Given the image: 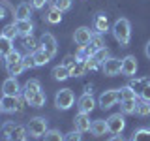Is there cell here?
<instances>
[{
    "label": "cell",
    "mask_w": 150,
    "mask_h": 141,
    "mask_svg": "<svg viewBox=\"0 0 150 141\" xmlns=\"http://www.w3.org/2000/svg\"><path fill=\"white\" fill-rule=\"evenodd\" d=\"M0 113H4V111H2V102H0Z\"/></svg>",
    "instance_id": "cell-47"
},
{
    "label": "cell",
    "mask_w": 150,
    "mask_h": 141,
    "mask_svg": "<svg viewBox=\"0 0 150 141\" xmlns=\"http://www.w3.org/2000/svg\"><path fill=\"white\" fill-rule=\"evenodd\" d=\"M38 90H41L40 81H38V79H28L25 83V90L23 92H38Z\"/></svg>",
    "instance_id": "cell-35"
},
{
    "label": "cell",
    "mask_w": 150,
    "mask_h": 141,
    "mask_svg": "<svg viewBox=\"0 0 150 141\" xmlns=\"http://www.w3.org/2000/svg\"><path fill=\"white\" fill-rule=\"evenodd\" d=\"M109 56H111V55H109V49H107V47H103V49L96 51V53L92 55V58H94V60H98V62L103 66V62H105V60L109 58Z\"/></svg>",
    "instance_id": "cell-33"
},
{
    "label": "cell",
    "mask_w": 150,
    "mask_h": 141,
    "mask_svg": "<svg viewBox=\"0 0 150 141\" xmlns=\"http://www.w3.org/2000/svg\"><path fill=\"white\" fill-rule=\"evenodd\" d=\"M23 66H25V70H28V68H36L34 55H32V53H28V55L23 56Z\"/></svg>",
    "instance_id": "cell-38"
},
{
    "label": "cell",
    "mask_w": 150,
    "mask_h": 141,
    "mask_svg": "<svg viewBox=\"0 0 150 141\" xmlns=\"http://www.w3.org/2000/svg\"><path fill=\"white\" fill-rule=\"evenodd\" d=\"M137 115H141V117H146V115H150V102H146V100H141V102H137Z\"/></svg>",
    "instance_id": "cell-32"
},
{
    "label": "cell",
    "mask_w": 150,
    "mask_h": 141,
    "mask_svg": "<svg viewBox=\"0 0 150 141\" xmlns=\"http://www.w3.org/2000/svg\"><path fill=\"white\" fill-rule=\"evenodd\" d=\"M15 126H17L15 122H8V124H6V126H4V128H2V134H4V137H8V135L11 134V130L15 128Z\"/></svg>",
    "instance_id": "cell-41"
},
{
    "label": "cell",
    "mask_w": 150,
    "mask_h": 141,
    "mask_svg": "<svg viewBox=\"0 0 150 141\" xmlns=\"http://www.w3.org/2000/svg\"><path fill=\"white\" fill-rule=\"evenodd\" d=\"M86 70H88L86 68V62H84V60H77V62L69 68V75H71V77H81Z\"/></svg>",
    "instance_id": "cell-24"
},
{
    "label": "cell",
    "mask_w": 150,
    "mask_h": 141,
    "mask_svg": "<svg viewBox=\"0 0 150 141\" xmlns=\"http://www.w3.org/2000/svg\"><path fill=\"white\" fill-rule=\"evenodd\" d=\"M4 13H6V11H4V8H2V6H0V19H2V17H4Z\"/></svg>",
    "instance_id": "cell-46"
},
{
    "label": "cell",
    "mask_w": 150,
    "mask_h": 141,
    "mask_svg": "<svg viewBox=\"0 0 150 141\" xmlns=\"http://www.w3.org/2000/svg\"><path fill=\"white\" fill-rule=\"evenodd\" d=\"M32 55H34L36 66H45V64H47V62H49V60H51V56L47 55L45 51L41 49V47H40V49H38V51H34V53H32Z\"/></svg>",
    "instance_id": "cell-25"
},
{
    "label": "cell",
    "mask_w": 150,
    "mask_h": 141,
    "mask_svg": "<svg viewBox=\"0 0 150 141\" xmlns=\"http://www.w3.org/2000/svg\"><path fill=\"white\" fill-rule=\"evenodd\" d=\"M53 6H56L60 11H68V9L71 8V0H54Z\"/></svg>",
    "instance_id": "cell-39"
},
{
    "label": "cell",
    "mask_w": 150,
    "mask_h": 141,
    "mask_svg": "<svg viewBox=\"0 0 150 141\" xmlns=\"http://www.w3.org/2000/svg\"><path fill=\"white\" fill-rule=\"evenodd\" d=\"M120 100V96H118V90H105V92H101V96H100V107L101 109H111L112 105H116Z\"/></svg>",
    "instance_id": "cell-6"
},
{
    "label": "cell",
    "mask_w": 150,
    "mask_h": 141,
    "mask_svg": "<svg viewBox=\"0 0 150 141\" xmlns=\"http://www.w3.org/2000/svg\"><path fill=\"white\" fill-rule=\"evenodd\" d=\"M2 92H4V96H19L21 87H19L17 79L15 77H8L6 81L2 83Z\"/></svg>",
    "instance_id": "cell-12"
},
{
    "label": "cell",
    "mask_w": 150,
    "mask_h": 141,
    "mask_svg": "<svg viewBox=\"0 0 150 141\" xmlns=\"http://www.w3.org/2000/svg\"><path fill=\"white\" fill-rule=\"evenodd\" d=\"M131 141H150V128H139Z\"/></svg>",
    "instance_id": "cell-30"
},
{
    "label": "cell",
    "mask_w": 150,
    "mask_h": 141,
    "mask_svg": "<svg viewBox=\"0 0 150 141\" xmlns=\"http://www.w3.org/2000/svg\"><path fill=\"white\" fill-rule=\"evenodd\" d=\"M6 70H8V73L11 75V77H15V75H19L23 70H25V66H23V60H19V62H13V64H8Z\"/></svg>",
    "instance_id": "cell-29"
},
{
    "label": "cell",
    "mask_w": 150,
    "mask_h": 141,
    "mask_svg": "<svg viewBox=\"0 0 150 141\" xmlns=\"http://www.w3.org/2000/svg\"><path fill=\"white\" fill-rule=\"evenodd\" d=\"M15 26H17V32L19 36L26 38V36H32V30H34V25H32L30 19H25V21H15Z\"/></svg>",
    "instance_id": "cell-17"
},
{
    "label": "cell",
    "mask_w": 150,
    "mask_h": 141,
    "mask_svg": "<svg viewBox=\"0 0 150 141\" xmlns=\"http://www.w3.org/2000/svg\"><path fill=\"white\" fill-rule=\"evenodd\" d=\"M101 70H103V73L109 75V77L118 75V73H122V60L120 58H115V56H109V58L103 62Z\"/></svg>",
    "instance_id": "cell-4"
},
{
    "label": "cell",
    "mask_w": 150,
    "mask_h": 141,
    "mask_svg": "<svg viewBox=\"0 0 150 141\" xmlns=\"http://www.w3.org/2000/svg\"><path fill=\"white\" fill-rule=\"evenodd\" d=\"M26 130H28V135H32V137H43L47 132V119H43V117L30 119L26 124Z\"/></svg>",
    "instance_id": "cell-2"
},
{
    "label": "cell",
    "mask_w": 150,
    "mask_h": 141,
    "mask_svg": "<svg viewBox=\"0 0 150 141\" xmlns=\"http://www.w3.org/2000/svg\"><path fill=\"white\" fill-rule=\"evenodd\" d=\"M112 36H115V40L118 41L120 45H128L129 40H131V26H129V21L124 17L116 19L115 25H112Z\"/></svg>",
    "instance_id": "cell-1"
},
{
    "label": "cell",
    "mask_w": 150,
    "mask_h": 141,
    "mask_svg": "<svg viewBox=\"0 0 150 141\" xmlns=\"http://www.w3.org/2000/svg\"><path fill=\"white\" fill-rule=\"evenodd\" d=\"M94 26H96L98 34H103V32L109 30V21H107V15H105V13H98L96 19H94Z\"/></svg>",
    "instance_id": "cell-19"
},
{
    "label": "cell",
    "mask_w": 150,
    "mask_h": 141,
    "mask_svg": "<svg viewBox=\"0 0 150 141\" xmlns=\"http://www.w3.org/2000/svg\"><path fill=\"white\" fill-rule=\"evenodd\" d=\"M107 141H124V137H122L120 134H116V135H112L111 139H107Z\"/></svg>",
    "instance_id": "cell-44"
},
{
    "label": "cell",
    "mask_w": 150,
    "mask_h": 141,
    "mask_svg": "<svg viewBox=\"0 0 150 141\" xmlns=\"http://www.w3.org/2000/svg\"><path fill=\"white\" fill-rule=\"evenodd\" d=\"M28 137V130H26V126H21V124H17L15 128L11 130V134L8 135V141H26Z\"/></svg>",
    "instance_id": "cell-16"
},
{
    "label": "cell",
    "mask_w": 150,
    "mask_h": 141,
    "mask_svg": "<svg viewBox=\"0 0 150 141\" xmlns=\"http://www.w3.org/2000/svg\"><path fill=\"white\" fill-rule=\"evenodd\" d=\"M40 43H41V49H43L45 53L51 56V58H53V56L56 55V40H54V36H53V34L45 32V34L41 36Z\"/></svg>",
    "instance_id": "cell-8"
},
{
    "label": "cell",
    "mask_w": 150,
    "mask_h": 141,
    "mask_svg": "<svg viewBox=\"0 0 150 141\" xmlns=\"http://www.w3.org/2000/svg\"><path fill=\"white\" fill-rule=\"evenodd\" d=\"M77 107H79V111L81 113H90L94 111V107H96V102H94V98H92V92H84L81 98L77 100Z\"/></svg>",
    "instance_id": "cell-9"
},
{
    "label": "cell",
    "mask_w": 150,
    "mask_h": 141,
    "mask_svg": "<svg viewBox=\"0 0 150 141\" xmlns=\"http://www.w3.org/2000/svg\"><path fill=\"white\" fill-rule=\"evenodd\" d=\"M32 15V4L21 2L15 8V21H25V19H30Z\"/></svg>",
    "instance_id": "cell-15"
},
{
    "label": "cell",
    "mask_w": 150,
    "mask_h": 141,
    "mask_svg": "<svg viewBox=\"0 0 150 141\" xmlns=\"http://www.w3.org/2000/svg\"><path fill=\"white\" fill-rule=\"evenodd\" d=\"M92 30L88 26H79L77 30H75V34H73V40H75V43H77L79 47H86L88 43H90V40H92Z\"/></svg>",
    "instance_id": "cell-7"
},
{
    "label": "cell",
    "mask_w": 150,
    "mask_h": 141,
    "mask_svg": "<svg viewBox=\"0 0 150 141\" xmlns=\"http://www.w3.org/2000/svg\"><path fill=\"white\" fill-rule=\"evenodd\" d=\"M51 73H53V77L56 79V81H66L68 77H71V75H69V68H68V66H64V64L54 66Z\"/></svg>",
    "instance_id": "cell-20"
},
{
    "label": "cell",
    "mask_w": 150,
    "mask_h": 141,
    "mask_svg": "<svg viewBox=\"0 0 150 141\" xmlns=\"http://www.w3.org/2000/svg\"><path fill=\"white\" fill-rule=\"evenodd\" d=\"M0 102H2V111L4 113H15V111L21 109L19 96H4Z\"/></svg>",
    "instance_id": "cell-11"
},
{
    "label": "cell",
    "mask_w": 150,
    "mask_h": 141,
    "mask_svg": "<svg viewBox=\"0 0 150 141\" xmlns=\"http://www.w3.org/2000/svg\"><path fill=\"white\" fill-rule=\"evenodd\" d=\"M45 2H47V0H30L32 8H36V9H41V8L45 6Z\"/></svg>",
    "instance_id": "cell-43"
},
{
    "label": "cell",
    "mask_w": 150,
    "mask_h": 141,
    "mask_svg": "<svg viewBox=\"0 0 150 141\" xmlns=\"http://www.w3.org/2000/svg\"><path fill=\"white\" fill-rule=\"evenodd\" d=\"M148 83H150V79H135V81H131V85H129V87L133 88V90H137V92L141 94V90H143V88L146 87Z\"/></svg>",
    "instance_id": "cell-37"
},
{
    "label": "cell",
    "mask_w": 150,
    "mask_h": 141,
    "mask_svg": "<svg viewBox=\"0 0 150 141\" xmlns=\"http://www.w3.org/2000/svg\"><path fill=\"white\" fill-rule=\"evenodd\" d=\"M2 36H6L8 40H13L15 36H19V32H17V26H15V23H9V25L4 26V30L0 32Z\"/></svg>",
    "instance_id": "cell-28"
},
{
    "label": "cell",
    "mask_w": 150,
    "mask_h": 141,
    "mask_svg": "<svg viewBox=\"0 0 150 141\" xmlns=\"http://www.w3.org/2000/svg\"><path fill=\"white\" fill-rule=\"evenodd\" d=\"M135 72H137V58L133 55H128L126 58H122V75L133 77Z\"/></svg>",
    "instance_id": "cell-10"
},
{
    "label": "cell",
    "mask_w": 150,
    "mask_h": 141,
    "mask_svg": "<svg viewBox=\"0 0 150 141\" xmlns=\"http://www.w3.org/2000/svg\"><path fill=\"white\" fill-rule=\"evenodd\" d=\"M81 134H83V132L73 130V132H69V134L64 135V141H81Z\"/></svg>",
    "instance_id": "cell-40"
},
{
    "label": "cell",
    "mask_w": 150,
    "mask_h": 141,
    "mask_svg": "<svg viewBox=\"0 0 150 141\" xmlns=\"http://www.w3.org/2000/svg\"><path fill=\"white\" fill-rule=\"evenodd\" d=\"M45 21L47 23H51V25H58L60 21H62V11H60L56 6H53L47 11V15H45Z\"/></svg>",
    "instance_id": "cell-23"
},
{
    "label": "cell",
    "mask_w": 150,
    "mask_h": 141,
    "mask_svg": "<svg viewBox=\"0 0 150 141\" xmlns=\"http://www.w3.org/2000/svg\"><path fill=\"white\" fill-rule=\"evenodd\" d=\"M107 128H109L111 134H122L126 128V120H124V117L120 115V113H115V115H111L109 119H107Z\"/></svg>",
    "instance_id": "cell-5"
},
{
    "label": "cell",
    "mask_w": 150,
    "mask_h": 141,
    "mask_svg": "<svg viewBox=\"0 0 150 141\" xmlns=\"http://www.w3.org/2000/svg\"><path fill=\"white\" fill-rule=\"evenodd\" d=\"M141 98H143V100H146V102H150V83L143 88V90H141Z\"/></svg>",
    "instance_id": "cell-42"
},
{
    "label": "cell",
    "mask_w": 150,
    "mask_h": 141,
    "mask_svg": "<svg viewBox=\"0 0 150 141\" xmlns=\"http://www.w3.org/2000/svg\"><path fill=\"white\" fill-rule=\"evenodd\" d=\"M137 98H131V100H120V111L126 113V115H131V113L137 111Z\"/></svg>",
    "instance_id": "cell-22"
},
{
    "label": "cell",
    "mask_w": 150,
    "mask_h": 141,
    "mask_svg": "<svg viewBox=\"0 0 150 141\" xmlns=\"http://www.w3.org/2000/svg\"><path fill=\"white\" fill-rule=\"evenodd\" d=\"M73 102H75V94H73L71 88H62V90H58L56 96H54V105L62 111L69 109V107L73 105Z\"/></svg>",
    "instance_id": "cell-3"
},
{
    "label": "cell",
    "mask_w": 150,
    "mask_h": 141,
    "mask_svg": "<svg viewBox=\"0 0 150 141\" xmlns=\"http://www.w3.org/2000/svg\"><path fill=\"white\" fill-rule=\"evenodd\" d=\"M19 60H23V55L19 53V51H15V49L9 51V53L4 56V62H6V66L8 64H13V62H19Z\"/></svg>",
    "instance_id": "cell-34"
},
{
    "label": "cell",
    "mask_w": 150,
    "mask_h": 141,
    "mask_svg": "<svg viewBox=\"0 0 150 141\" xmlns=\"http://www.w3.org/2000/svg\"><path fill=\"white\" fill-rule=\"evenodd\" d=\"M25 100L30 107H41L45 103V94L41 90L38 92H25Z\"/></svg>",
    "instance_id": "cell-13"
},
{
    "label": "cell",
    "mask_w": 150,
    "mask_h": 141,
    "mask_svg": "<svg viewBox=\"0 0 150 141\" xmlns=\"http://www.w3.org/2000/svg\"><path fill=\"white\" fill-rule=\"evenodd\" d=\"M144 53H146V56H148V58H150V41H148V43H146V47H144Z\"/></svg>",
    "instance_id": "cell-45"
},
{
    "label": "cell",
    "mask_w": 150,
    "mask_h": 141,
    "mask_svg": "<svg viewBox=\"0 0 150 141\" xmlns=\"http://www.w3.org/2000/svg\"><path fill=\"white\" fill-rule=\"evenodd\" d=\"M86 47H88V51H90V55H94L96 51L103 49V47H105L103 36H101V34H94V36H92V40H90V43H88Z\"/></svg>",
    "instance_id": "cell-21"
},
{
    "label": "cell",
    "mask_w": 150,
    "mask_h": 141,
    "mask_svg": "<svg viewBox=\"0 0 150 141\" xmlns=\"http://www.w3.org/2000/svg\"><path fill=\"white\" fill-rule=\"evenodd\" d=\"M118 96H120V100H131V98H137V94H135V90L129 85H126V87H122L118 90Z\"/></svg>",
    "instance_id": "cell-27"
},
{
    "label": "cell",
    "mask_w": 150,
    "mask_h": 141,
    "mask_svg": "<svg viewBox=\"0 0 150 141\" xmlns=\"http://www.w3.org/2000/svg\"><path fill=\"white\" fill-rule=\"evenodd\" d=\"M9 51H13V40H8L6 36L0 34V55L6 56Z\"/></svg>",
    "instance_id": "cell-26"
},
{
    "label": "cell",
    "mask_w": 150,
    "mask_h": 141,
    "mask_svg": "<svg viewBox=\"0 0 150 141\" xmlns=\"http://www.w3.org/2000/svg\"><path fill=\"white\" fill-rule=\"evenodd\" d=\"M43 141H64V135L58 130H47L43 135Z\"/></svg>",
    "instance_id": "cell-31"
},
{
    "label": "cell",
    "mask_w": 150,
    "mask_h": 141,
    "mask_svg": "<svg viewBox=\"0 0 150 141\" xmlns=\"http://www.w3.org/2000/svg\"><path fill=\"white\" fill-rule=\"evenodd\" d=\"M73 122H75V130H79V132H88L90 126H92L88 113H81V111H79V115L73 119Z\"/></svg>",
    "instance_id": "cell-14"
},
{
    "label": "cell",
    "mask_w": 150,
    "mask_h": 141,
    "mask_svg": "<svg viewBox=\"0 0 150 141\" xmlns=\"http://www.w3.org/2000/svg\"><path fill=\"white\" fill-rule=\"evenodd\" d=\"M23 45H25V49L28 51V53H34V51H38V41L32 36H26L25 41H23Z\"/></svg>",
    "instance_id": "cell-36"
},
{
    "label": "cell",
    "mask_w": 150,
    "mask_h": 141,
    "mask_svg": "<svg viewBox=\"0 0 150 141\" xmlns=\"http://www.w3.org/2000/svg\"><path fill=\"white\" fill-rule=\"evenodd\" d=\"M90 132L92 135H105V132H109V128H107V120L103 119H98V120H92V126H90Z\"/></svg>",
    "instance_id": "cell-18"
}]
</instances>
